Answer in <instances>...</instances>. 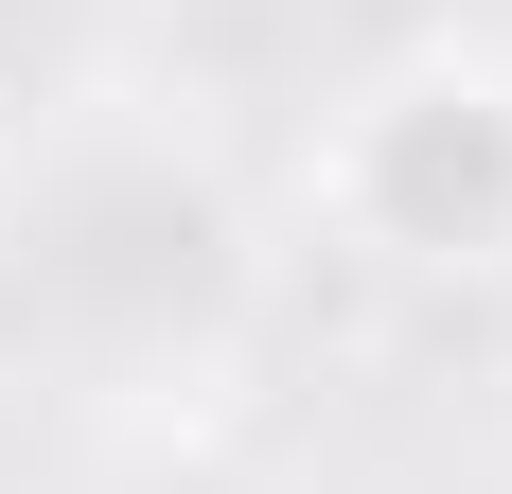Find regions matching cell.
<instances>
[{
    "label": "cell",
    "mask_w": 512,
    "mask_h": 494,
    "mask_svg": "<svg viewBox=\"0 0 512 494\" xmlns=\"http://www.w3.org/2000/svg\"><path fill=\"white\" fill-rule=\"evenodd\" d=\"M318 212L407 283H495L512 265V71L495 53L371 71L336 106V142H318Z\"/></svg>",
    "instance_id": "cell-1"
}]
</instances>
